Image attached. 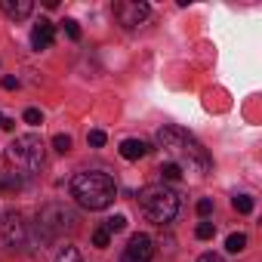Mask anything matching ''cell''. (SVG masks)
Returning a JSON list of instances; mask_svg holds the SVG:
<instances>
[{
	"label": "cell",
	"mask_w": 262,
	"mask_h": 262,
	"mask_svg": "<svg viewBox=\"0 0 262 262\" xmlns=\"http://www.w3.org/2000/svg\"><path fill=\"white\" fill-rule=\"evenodd\" d=\"M71 198L83 210H105L117 198V185L108 173L102 170H83L71 179Z\"/></svg>",
	"instance_id": "obj_2"
},
{
	"label": "cell",
	"mask_w": 262,
	"mask_h": 262,
	"mask_svg": "<svg viewBox=\"0 0 262 262\" xmlns=\"http://www.w3.org/2000/svg\"><path fill=\"white\" fill-rule=\"evenodd\" d=\"M0 86H4V90H16L19 80H16V77H4V80H0Z\"/></svg>",
	"instance_id": "obj_26"
},
{
	"label": "cell",
	"mask_w": 262,
	"mask_h": 262,
	"mask_svg": "<svg viewBox=\"0 0 262 262\" xmlns=\"http://www.w3.org/2000/svg\"><path fill=\"white\" fill-rule=\"evenodd\" d=\"M151 7L145 4V0H120V4H114V16L123 28H136L148 19Z\"/></svg>",
	"instance_id": "obj_7"
},
{
	"label": "cell",
	"mask_w": 262,
	"mask_h": 262,
	"mask_svg": "<svg viewBox=\"0 0 262 262\" xmlns=\"http://www.w3.org/2000/svg\"><path fill=\"white\" fill-rule=\"evenodd\" d=\"M0 129H13V120L7 114H0Z\"/></svg>",
	"instance_id": "obj_27"
},
{
	"label": "cell",
	"mask_w": 262,
	"mask_h": 262,
	"mask_svg": "<svg viewBox=\"0 0 262 262\" xmlns=\"http://www.w3.org/2000/svg\"><path fill=\"white\" fill-rule=\"evenodd\" d=\"M86 142H90L93 148H102V145H105V133H102V129H90V136H86Z\"/></svg>",
	"instance_id": "obj_23"
},
{
	"label": "cell",
	"mask_w": 262,
	"mask_h": 262,
	"mask_svg": "<svg viewBox=\"0 0 262 262\" xmlns=\"http://www.w3.org/2000/svg\"><path fill=\"white\" fill-rule=\"evenodd\" d=\"M198 262H225V259H222L219 253H204V256H201Z\"/></svg>",
	"instance_id": "obj_25"
},
{
	"label": "cell",
	"mask_w": 262,
	"mask_h": 262,
	"mask_svg": "<svg viewBox=\"0 0 262 262\" xmlns=\"http://www.w3.org/2000/svg\"><path fill=\"white\" fill-rule=\"evenodd\" d=\"M53 148H56L59 155H68V151H71V136H65V133H59V136L53 139Z\"/></svg>",
	"instance_id": "obj_18"
},
{
	"label": "cell",
	"mask_w": 262,
	"mask_h": 262,
	"mask_svg": "<svg viewBox=\"0 0 262 262\" xmlns=\"http://www.w3.org/2000/svg\"><path fill=\"white\" fill-rule=\"evenodd\" d=\"M4 158H7V164L13 167L16 176H31V173H37L43 167L47 151H43V142L37 136H19L16 142L7 145Z\"/></svg>",
	"instance_id": "obj_4"
},
{
	"label": "cell",
	"mask_w": 262,
	"mask_h": 262,
	"mask_svg": "<svg viewBox=\"0 0 262 262\" xmlns=\"http://www.w3.org/2000/svg\"><path fill=\"white\" fill-rule=\"evenodd\" d=\"M56 262H83V256H80V250H77V247L65 244V247L56 253Z\"/></svg>",
	"instance_id": "obj_14"
},
{
	"label": "cell",
	"mask_w": 262,
	"mask_h": 262,
	"mask_svg": "<svg viewBox=\"0 0 262 262\" xmlns=\"http://www.w3.org/2000/svg\"><path fill=\"white\" fill-rule=\"evenodd\" d=\"M210 213H213V201H210V198H201V201H198V216L207 219Z\"/></svg>",
	"instance_id": "obj_24"
},
{
	"label": "cell",
	"mask_w": 262,
	"mask_h": 262,
	"mask_svg": "<svg viewBox=\"0 0 262 262\" xmlns=\"http://www.w3.org/2000/svg\"><path fill=\"white\" fill-rule=\"evenodd\" d=\"M62 28H65V34H68L71 40H80V25H77L74 19H65V22H62Z\"/></svg>",
	"instance_id": "obj_21"
},
{
	"label": "cell",
	"mask_w": 262,
	"mask_h": 262,
	"mask_svg": "<svg viewBox=\"0 0 262 262\" xmlns=\"http://www.w3.org/2000/svg\"><path fill=\"white\" fill-rule=\"evenodd\" d=\"M161 176H164L167 182H179V179H182V170L170 161V164H164V167H161Z\"/></svg>",
	"instance_id": "obj_16"
},
{
	"label": "cell",
	"mask_w": 262,
	"mask_h": 262,
	"mask_svg": "<svg viewBox=\"0 0 262 262\" xmlns=\"http://www.w3.org/2000/svg\"><path fill=\"white\" fill-rule=\"evenodd\" d=\"M19 188H22V176H16V173L0 176V194H7V191H19Z\"/></svg>",
	"instance_id": "obj_13"
},
{
	"label": "cell",
	"mask_w": 262,
	"mask_h": 262,
	"mask_svg": "<svg viewBox=\"0 0 262 262\" xmlns=\"http://www.w3.org/2000/svg\"><path fill=\"white\" fill-rule=\"evenodd\" d=\"M102 228H105L108 234H117V231H123V228H126V216H123V213H117V216H108V219L102 222Z\"/></svg>",
	"instance_id": "obj_12"
},
{
	"label": "cell",
	"mask_w": 262,
	"mask_h": 262,
	"mask_svg": "<svg viewBox=\"0 0 262 262\" xmlns=\"http://www.w3.org/2000/svg\"><path fill=\"white\" fill-rule=\"evenodd\" d=\"M0 10H4L10 19L22 22V19H28V16H31L34 4H31V0H0Z\"/></svg>",
	"instance_id": "obj_10"
},
{
	"label": "cell",
	"mask_w": 262,
	"mask_h": 262,
	"mask_svg": "<svg viewBox=\"0 0 262 262\" xmlns=\"http://www.w3.org/2000/svg\"><path fill=\"white\" fill-rule=\"evenodd\" d=\"M151 259H155V241L142 231H136L129 237L123 253H120V262H151Z\"/></svg>",
	"instance_id": "obj_8"
},
{
	"label": "cell",
	"mask_w": 262,
	"mask_h": 262,
	"mask_svg": "<svg viewBox=\"0 0 262 262\" xmlns=\"http://www.w3.org/2000/svg\"><path fill=\"white\" fill-rule=\"evenodd\" d=\"M194 234H198L201 241H210V237L216 234V225H213V222H198V228H194Z\"/></svg>",
	"instance_id": "obj_19"
},
{
	"label": "cell",
	"mask_w": 262,
	"mask_h": 262,
	"mask_svg": "<svg viewBox=\"0 0 262 262\" xmlns=\"http://www.w3.org/2000/svg\"><path fill=\"white\" fill-rule=\"evenodd\" d=\"M231 207H234L237 213H244V216H247V213H253V198H247V194H237V198L231 201Z\"/></svg>",
	"instance_id": "obj_17"
},
{
	"label": "cell",
	"mask_w": 262,
	"mask_h": 262,
	"mask_svg": "<svg viewBox=\"0 0 262 262\" xmlns=\"http://www.w3.org/2000/svg\"><path fill=\"white\" fill-rule=\"evenodd\" d=\"M158 145L161 148H167L170 151V158H173V164L182 170H188V173H210V167H213V158L207 155V148L188 133V129H182V126H164V129H158Z\"/></svg>",
	"instance_id": "obj_1"
},
{
	"label": "cell",
	"mask_w": 262,
	"mask_h": 262,
	"mask_svg": "<svg viewBox=\"0 0 262 262\" xmlns=\"http://www.w3.org/2000/svg\"><path fill=\"white\" fill-rule=\"evenodd\" d=\"M145 155H148V142H142V139H123L120 142V158L123 161H139Z\"/></svg>",
	"instance_id": "obj_11"
},
{
	"label": "cell",
	"mask_w": 262,
	"mask_h": 262,
	"mask_svg": "<svg viewBox=\"0 0 262 262\" xmlns=\"http://www.w3.org/2000/svg\"><path fill=\"white\" fill-rule=\"evenodd\" d=\"M139 210H142V216H145L148 222L167 225V222H173V219L179 216L182 201H179V194H176L173 188H167L164 182H161V185H145V188L139 191Z\"/></svg>",
	"instance_id": "obj_3"
},
{
	"label": "cell",
	"mask_w": 262,
	"mask_h": 262,
	"mask_svg": "<svg viewBox=\"0 0 262 262\" xmlns=\"http://www.w3.org/2000/svg\"><path fill=\"white\" fill-rule=\"evenodd\" d=\"M25 123H31V126H37V123H43V114L37 111V108H25Z\"/></svg>",
	"instance_id": "obj_22"
},
{
	"label": "cell",
	"mask_w": 262,
	"mask_h": 262,
	"mask_svg": "<svg viewBox=\"0 0 262 262\" xmlns=\"http://www.w3.org/2000/svg\"><path fill=\"white\" fill-rule=\"evenodd\" d=\"M0 237H4L7 247H28V225L19 213H7L0 219Z\"/></svg>",
	"instance_id": "obj_6"
},
{
	"label": "cell",
	"mask_w": 262,
	"mask_h": 262,
	"mask_svg": "<svg viewBox=\"0 0 262 262\" xmlns=\"http://www.w3.org/2000/svg\"><path fill=\"white\" fill-rule=\"evenodd\" d=\"M225 250L228 253H241V250H247V234H228V241H225Z\"/></svg>",
	"instance_id": "obj_15"
},
{
	"label": "cell",
	"mask_w": 262,
	"mask_h": 262,
	"mask_svg": "<svg viewBox=\"0 0 262 262\" xmlns=\"http://www.w3.org/2000/svg\"><path fill=\"white\" fill-rule=\"evenodd\" d=\"M77 228V213L68 204H47L37 213V231L47 241H56L62 234H71Z\"/></svg>",
	"instance_id": "obj_5"
},
{
	"label": "cell",
	"mask_w": 262,
	"mask_h": 262,
	"mask_svg": "<svg viewBox=\"0 0 262 262\" xmlns=\"http://www.w3.org/2000/svg\"><path fill=\"white\" fill-rule=\"evenodd\" d=\"M108 244H111V234L99 225V228L93 231V247H108Z\"/></svg>",
	"instance_id": "obj_20"
},
{
	"label": "cell",
	"mask_w": 262,
	"mask_h": 262,
	"mask_svg": "<svg viewBox=\"0 0 262 262\" xmlns=\"http://www.w3.org/2000/svg\"><path fill=\"white\" fill-rule=\"evenodd\" d=\"M53 40H56V28H53V22H50V19H40V22L31 28V47L40 53V50H50Z\"/></svg>",
	"instance_id": "obj_9"
}]
</instances>
